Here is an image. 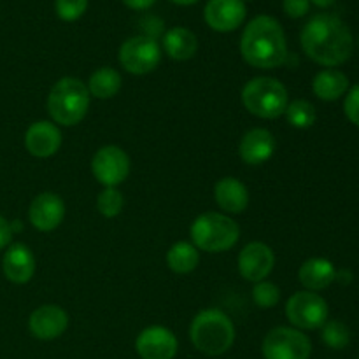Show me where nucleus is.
<instances>
[{"instance_id": "2f4dec72", "label": "nucleus", "mask_w": 359, "mask_h": 359, "mask_svg": "<svg viewBox=\"0 0 359 359\" xmlns=\"http://www.w3.org/2000/svg\"><path fill=\"white\" fill-rule=\"evenodd\" d=\"M11 237H13V230H11V224L0 216V249H4L6 245H9Z\"/></svg>"}, {"instance_id": "c9c22d12", "label": "nucleus", "mask_w": 359, "mask_h": 359, "mask_svg": "<svg viewBox=\"0 0 359 359\" xmlns=\"http://www.w3.org/2000/svg\"><path fill=\"white\" fill-rule=\"evenodd\" d=\"M174 4H179V6H191V4H196L198 0H172Z\"/></svg>"}, {"instance_id": "473e14b6", "label": "nucleus", "mask_w": 359, "mask_h": 359, "mask_svg": "<svg viewBox=\"0 0 359 359\" xmlns=\"http://www.w3.org/2000/svg\"><path fill=\"white\" fill-rule=\"evenodd\" d=\"M156 0H123L125 6H128L130 9H135V11H144V9H149Z\"/></svg>"}, {"instance_id": "6ab92c4d", "label": "nucleus", "mask_w": 359, "mask_h": 359, "mask_svg": "<svg viewBox=\"0 0 359 359\" xmlns=\"http://www.w3.org/2000/svg\"><path fill=\"white\" fill-rule=\"evenodd\" d=\"M216 202L224 212L241 214L249 205V191L242 181L235 177H224L217 181L214 188Z\"/></svg>"}, {"instance_id": "5701e85b", "label": "nucleus", "mask_w": 359, "mask_h": 359, "mask_svg": "<svg viewBox=\"0 0 359 359\" xmlns=\"http://www.w3.org/2000/svg\"><path fill=\"white\" fill-rule=\"evenodd\" d=\"M121 84L123 81L118 70L111 69V67H102L97 72L91 74L90 81H88V91L95 98L107 100V98L116 97L119 93Z\"/></svg>"}, {"instance_id": "cd10ccee", "label": "nucleus", "mask_w": 359, "mask_h": 359, "mask_svg": "<svg viewBox=\"0 0 359 359\" xmlns=\"http://www.w3.org/2000/svg\"><path fill=\"white\" fill-rule=\"evenodd\" d=\"M252 300L258 307L272 309L280 300V290L273 283L259 280V283H256L255 290H252Z\"/></svg>"}, {"instance_id": "c85d7f7f", "label": "nucleus", "mask_w": 359, "mask_h": 359, "mask_svg": "<svg viewBox=\"0 0 359 359\" xmlns=\"http://www.w3.org/2000/svg\"><path fill=\"white\" fill-rule=\"evenodd\" d=\"M88 0H55V9L60 20L76 21L84 14Z\"/></svg>"}, {"instance_id": "4c0bfd02", "label": "nucleus", "mask_w": 359, "mask_h": 359, "mask_svg": "<svg viewBox=\"0 0 359 359\" xmlns=\"http://www.w3.org/2000/svg\"><path fill=\"white\" fill-rule=\"evenodd\" d=\"M358 359H359V356H358Z\"/></svg>"}, {"instance_id": "7ed1b4c3", "label": "nucleus", "mask_w": 359, "mask_h": 359, "mask_svg": "<svg viewBox=\"0 0 359 359\" xmlns=\"http://www.w3.org/2000/svg\"><path fill=\"white\" fill-rule=\"evenodd\" d=\"M189 339L196 351L205 356H221L235 342V326L224 312L207 309L196 314L189 326Z\"/></svg>"}, {"instance_id": "2eb2a0df", "label": "nucleus", "mask_w": 359, "mask_h": 359, "mask_svg": "<svg viewBox=\"0 0 359 359\" xmlns=\"http://www.w3.org/2000/svg\"><path fill=\"white\" fill-rule=\"evenodd\" d=\"M28 217L39 231H53L62 224L65 217V203L55 193H42L32 202Z\"/></svg>"}, {"instance_id": "e433bc0d", "label": "nucleus", "mask_w": 359, "mask_h": 359, "mask_svg": "<svg viewBox=\"0 0 359 359\" xmlns=\"http://www.w3.org/2000/svg\"><path fill=\"white\" fill-rule=\"evenodd\" d=\"M242 2H251V0H242Z\"/></svg>"}, {"instance_id": "72a5a7b5", "label": "nucleus", "mask_w": 359, "mask_h": 359, "mask_svg": "<svg viewBox=\"0 0 359 359\" xmlns=\"http://www.w3.org/2000/svg\"><path fill=\"white\" fill-rule=\"evenodd\" d=\"M340 279H342V284H349L351 283V273L346 272V270H342V272H337L335 280H340Z\"/></svg>"}, {"instance_id": "20e7f679", "label": "nucleus", "mask_w": 359, "mask_h": 359, "mask_svg": "<svg viewBox=\"0 0 359 359\" xmlns=\"http://www.w3.org/2000/svg\"><path fill=\"white\" fill-rule=\"evenodd\" d=\"M90 91L83 81L76 77H63L53 86L48 97V111L53 121L63 126L81 123L90 109Z\"/></svg>"}, {"instance_id": "423d86ee", "label": "nucleus", "mask_w": 359, "mask_h": 359, "mask_svg": "<svg viewBox=\"0 0 359 359\" xmlns=\"http://www.w3.org/2000/svg\"><path fill=\"white\" fill-rule=\"evenodd\" d=\"M242 102L251 114L276 119L286 112L290 97L280 81L273 77H255L242 90Z\"/></svg>"}, {"instance_id": "9d476101", "label": "nucleus", "mask_w": 359, "mask_h": 359, "mask_svg": "<svg viewBox=\"0 0 359 359\" xmlns=\"http://www.w3.org/2000/svg\"><path fill=\"white\" fill-rule=\"evenodd\" d=\"M91 172L105 188H116L121 184L130 172V158L121 147L105 146L95 153L91 160Z\"/></svg>"}, {"instance_id": "f03ea898", "label": "nucleus", "mask_w": 359, "mask_h": 359, "mask_svg": "<svg viewBox=\"0 0 359 359\" xmlns=\"http://www.w3.org/2000/svg\"><path fill=\"white\" fill-rule=\"evenodd\" d=\"M242 58L256 69H276L287 58L286 35L272 16H256L249 21L241 41Z\"/></svg>"}, {"instance_id": "6e6552de", "label": "nucleus", "mask_w": 359, "mask_h": 359, "mask_svg": "<svg viewBox=\"0 0 359 359\" xmlns=\"http://www.w3.org/2000/svg\"><path fill=\"white\" fill-rule=\"evenodd\" d=\"M328 314L326 300L314 291H298L286 304V318L298 330L323 328Z\"/></svg>"}, {"instance_id": "f3484780", "label": "nucleus", "mask_w": 359, "mask_h": 359, "mask_svg": "<svg viewBox=\"0 0 359 359\" xmlns=\"http://www.w3.org/2000/svg\"><path fill=\"white\" fill-rule=\"evenodd\" d=\"M2 270L11 283L27 284L35 273L34 252L25 244H13L4 255Z\"/></svg>"}, {"instance_id": "0eeeda50", "label": "nucleus", "mask_w": 359, "mask_h": 359, "mask_svg": "<svg viewBox=\"0 0 359 359\" xmlns=\"http://www.w3.org/2000/svg\"><path fill=\"white\" fill-rule=\"evenodd\" d=\"M262 353L265 359H309L312 344L300 330L277 326L263 339Z\"/></svg>"}, {"instance_id": "412c9836", "label": "nucleus", "mask_w": 359, "mask_h": 359, "mask_svg": "<svg viewBox=\"0 0 359 359\" xmlns=\"http://www.w3.org/2000/svg\"><path fill=\"white\" fill-rule=\"evenodd\" d=\"M312 90H314L316 97L321 100H339L349 90V77L337 69H325L316 74L314 81H312Z\"/></svg>"}, {"instance_id": "7c9ffc66", "label": "nucleus", "mask_w": 359, "mask_h": 359, "mask_svg": "<svg viewBox=\"0 0 359 359\" xmlns=\"http://www.w3.org/2000/svg\"><path fill=\"white\" fill-rule=\"evenodd\" d=\"M283 7L287 16L298 20V18H304L309 13L311 0H284Z\"/></svg>"}, {"instance_id": "a211bd4d", "label": "nucleus", "mask_w": 359, "mask_h": 359, "mask_svg": "<svg viewBox=\"0 0 359 359\" xmlns=\"http://www.w3.org/2000/svg\"><path fill=\"white\" fill-rule=\"evenodd\" d=\"M241 158L248 165H262L276 153V137L265 128L249 130L238 147Z\"/></svg>"}, {"instance_id": "4be33fe9", "label": "nucleus", "mask_w": 359, "mask_h": 359, "mask_svg": "<svg viewBox=\"0 0 359 359\" xmlns=\"http://www.w3.org/2000/svg\"><path fill=\"white\" fill-rule=\"evenodd\" d=\"M163 48L165 53L172 60L184 62V60H189L195 56L196 48H198V41H196V35L191 30H188L184 27H175L170 28L165 34Z\"/></svg>"}, {"instance_id": "bb28decb", "label": "nucleus", "mask_w": 359, "mask_h": 359, "mask_svg": "<svg viewBox=\"0 0 359 359\" xmlns=\"http://www.w3.org/2000/svg\"><path fill=\"white\" fill-rule=\"evenodd\" d=\"M125 198L116 188H105L97 198V209L104 217H116L123 210Z\"/></svg>"}, {"instance_id": "a878e982", "label": "nucleus", "mask_w": 359, "mask_h": 359, "mask_svg": "<svg viewBox=\"0 0 359 359\" xmlns=\"http://www.w3.org/2000/svg\"><path fill=\"white\" fill-rule=\"evenodd\" d=\"M323 342L330 349H346L351 342V332L342 321H326L323 325Z\"/></svg>"}, {"instance_id": "b1692460", "label": "nucleus", "mask_w": 359, "mask_h": 359, "mask_svg": "<svg viewBox=\"0 0 359 359\" xmlns=\"http://www.w3.org/2000/svg\"><path fill=\"white\" fill-rule=\"evenodd\" d=\"M198 251L189 242H177L167 252V265L175 273H189L198 266Z\"/></svg>"}, {"instance_id": "ddd939ff", "label": "nucleus", "mask_w": 359, "mask_h": 359, "mask_svg": "<svg viewBox=\"0 0 359 359\" xmlns=\"http://www.w3.org/2000/svg\"><path fill=\"white\" fill-rule=\"evenodd\" d=\"M30 333L39 340H55L69 328V314L58 305H42L28 319Z\"/></svg>"}, {"instance_id": "39448f33", "label": "nucleus", "mask_w": 359, "mask_h": 359, "mask_svg": "<svg viewBox=\"0 0 359 359\" xmlns=\"http://www.w3.org/2000/svg\"><path fill=\"white\" fill-rule=\"evenodd\" d=\"M189 233L196 249L207 252H224L237 244L241 230L226 214L207 212L193 221Z\"/></svg>"}, {"instance_id": "1a4fd4ad", "label": "nucleus", "mask_w": 359, "mask_h": 359, "mask_svg": "<svg viewBox=\"0 0 359 359\" xmlns=\"http://www.w3.org/2000/svg\"><path fill=\"white\" fill-rule=\"evenodd\" d=\"M161 60V49L149 35H137L125 41L119 48V63L135 76L153 72Z\"/></svg>"}, {"instance_id": "aec40b11", "label": "nucleus", "mask_w": 359, "mask_h": 359, "mask_svg": "<svg viewBox=\"0 0 359 359\" xmlns=\"http://www.w3.org/2000/svg\"><path fill=\"white\" fill-rule=\"evenodd\" d=\"M298 277H300V283L307 287V291H321L335 283L337 270L330 259L311 258L300 266Z\"/></svg>"}, {"instance_id": "f8f14e48", "label": "nucleus", "mask_w": 359, "mask_h": 359, "mask_svg": "<svg viewBox=\"0 0 359 359\" xmlns=\"http://www.w3.org/2000/svg\"><path fill=\"white\" fill-rule=\"evenodd\" d=\"M276 265V255L263 242H251L238 255V270L245 280L259 283L266 279Z\"/></svg>"}, {"instance_id": "f257e3e1", "label": "nucleus", "mask_w": 359, "mask_h": 359, "mask_svg": "<svg viewBox=\"0 0 359 359\" xmlns=\"http://www.w3.org/2000/svg\"><path fill=\"white\" fill-rule=\"evenodd\" d=\"M305 55L323 67H339L353 55L354 41L349 27L335 14H318L300 35Z\"/></svg>"}, {"instance_id": "dca6fc26", "label": "nucleus", "mask_w": 359, "mask_h": 359, "mask_svg": "<svg viewBox=\"0 0 359 359\" xmlns=\"http://www.w3.org/2000/svg\"><path fill=\"white\" fill-rule=\"evenodd\" d=\"M62 146L58 126L49 121H37L28 126L25 133V147L35 158H49Z\"/></svg>"}, {"instance_id": "c756f323", "label": "nucleus", "mask_w": 359, "mask_h": 359, "mask_svg": "<svg viewBox=\"0 0 359 359\" xmlns=\"http://www.w3.org/2000/svg\"><path fill=\"white\" fill-rule=\"evenodd\" d=\"M344 111H346L347 119L359 128V84L351 88L349 93H347L346 102H344Z\"/></svg>"}, {"instance_id": "4468645a", "label": "nucleus", "mask_w": 359, "mask_h": 359, "mask_svg": "<svg viewBox=\"0 0 359 359\" xmlns=\"http://www.w3.org/2000/svg\"><path fill=\"white\" fill-rule=\"evenodd\" d=\"M245 4L242 0H209L203 9L205 23L216 32H231L245 20Z\"/></svg>"}, {"instance_id": "393cba45", "label": "nucleus", "mask_w": 359, "mask_h": 359, "mask_svg": "<svg viewBox=\"0 0 359 359\" xmlns=\"http://www.w3.org/2000/svg\"><path fill=\"white\" fill-rule=\"evenodd\" d=\"M286 119L291 126L294 128H311L316 123V107L309 100H293L291 104H287L286 107Z\"/></svg>"}, {"instance_id": "9b49d317", "label": "nucleus", "mask_w": 359, "mask_h": 359, "mask_svg": "<svg viewBox=\"0 0 359 359\" xmlns=\"http://www.w3.org/2000/svg\"><path fill=\"white\" fill-rule=\"evenodd\" d=\"M179 342L165 326H149L135 340V351L140 359H174Z\"/></svg>"}, {"instance_id": "f704fd0d", "label": "nucleus", "mask_w": 359, "mask_h": 359, "mask_svg": "<svg viewBox=\"0 0 359 359\" xmlns=\"http://www.w3.org/2000/svg\"><path fill=\"white\" fill-rule=\"evenodd\" d=\"M312 4H316L318 7H330L335 4V0H311Z\"/></svg>"}]
</instances>
